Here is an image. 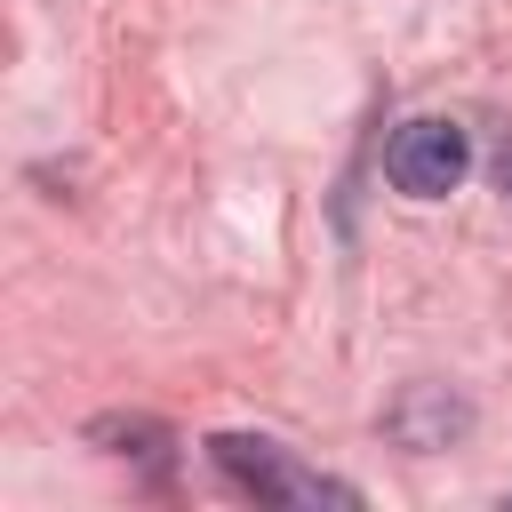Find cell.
I'll use <instances>...</instances> for the list:
<instances>
[{"instance_id":"obj_1","label":"cell","mask_w":512,"mask_h":512,"mask_svg":"<svg viewBox=\"0 0 512 512\" xmlns=\"http://www.w3.org/2000/svg\"><path fill=\"white\" fill-rule=\"evenodd\" d=\"M208 456H216V472H224L240 496H256V504H280V512L360 504V488H344V480H328V472L296 464V456H288L280 440H264V432H216V440H208Z\"/></svg>"},{"instance_id":"obj_2","label":"cell","mask_w":512,"mask_h":512,"mask_svg":"<svg viewBox=\"0 0 512 512\" xmlns=\"http://www.w3.org/2000/svg\"><path fill=\"white\" fill-rule=\"evenodd\" d=\"M464 168H472V144H464L456 120H400L392 144H384V176L408 200H448L464 184Z\"/></svg>"},{"instance_id":"obj_3","label":"cell","mask_w":512,"mask_h":512,"mask_svg":"<svg viewBox=\"0 0 512 512\" xmlns=\"http://www.w3.org/2000/svg\"><path fill=\"white\" fill-rule=\"evenodd\" d=\"M392 432H400L408 448H440L448 432H464V408H456L440 384H416V392L392 408Z\"/></svg>"},{"instance_id":"obj_4","label":"cell","mask_w":512,"mask_h":512,"mask_svg":"<svg viewBox=\"0 0 512 512\" xmlns=\"http://www.w3.org/2000/svg\"><path fill=\"white\" fill-rule=\"evenodd\" d=\"M496 184H504V200H512V136L496 144Z\"/></svg>"}]
</instances>
